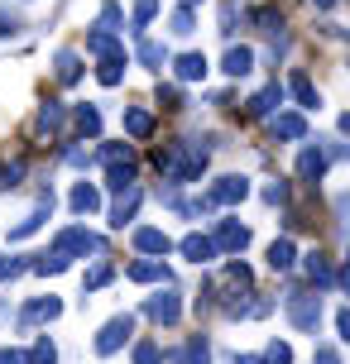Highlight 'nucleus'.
<instances>
[{
    "label": "nucleus",
    "mask_w": 350,
    "mask_h": 364,
    "mask_svg": "<svg viewBox=\"0 0 350 364\" xmlns=\"http://www.w3.org/2000/svg\"><path fill=\"white\" fill-rule=\"evenodd\" d=\"M154 164H159V173H164L168 182H197L206 168V144H192V139H183V144H168L154 154Z\"/></svg>",
    "instance_id": "obj_1"
},
{
    "label": "nucleus",
    "mask_w": 350,
    "mask_h": 364,
    "mask_svg": "<svg viewBox=\"0 0 350 364\" xmlns=\"http://www.w3.org/2000/svg\"><path fill=\"white\" fill-rule=\"evenodd\" d=\"M288 321H293L297 331H317L322 326V297H312V292H293V297H288Z\"/></svg>",
    "instance_id": "obj_2"
},
{
    "label": "nucleus",
    "mask_w": 350,
    "mask_h": 364,
    "mask_svg": "<svg viewBox=\"0 0 350 364\" xmlns=\"http://www.w3.org/2000/svg\"><path fill=\"white\" fill-rule=\"evenodd\" d=\"M129 336H134V316H111V321H106V326L96 331V355H115V350L125 346Z\"/></svg>",
    "instance_id": "obj_3"
},
{
    "label": "nucleus",
    "mask_w": 350,
    "mask_h": 364,
    "mask_svg": "<svg viewBox=\"0 0 350 364\" xmlns=\"http://www.w3.org/2000/svg\"><path fill=\"white\" fill-rule=\"evenodd\" d=\"M250 197V178H240V173H226V178H216V187L206 192V201L211 206H235V201Z\"/></svg>",
    "instance_id": "obj_4"
},
{
    "label": "nucleus",
    "mask_w": 350,
    "mask_h": 364,
    "mask_svg": "<svg viewBox=\"0 0 350 364\" xmlns=\"http://www.w3.org/2000/svg\"><path fill=\"white\" fill-rule=\"evenodd\" d=\"M58 255H101V240L92 235V230H82V225H68V230H63V235H58V245H53Z\"/></svg>",
    "instance_id": "obj_5"
},
{
    "label": "nucleus",
    "mask_w": 350,
    "mask_h": 364,
    "mask_svg": "<svg viewBox=\"0 0 350 364\" xmlns=\"http://www.w3.org/2000/svg\"><path fill=\"white\" fill-rule=\"evenodd\" d=\"M211 245H216V255H240V250H245V245H250V230H245V225H240V220H221V225H216V235H211Z\"/></svg>",
    "instance_id": "obj_6"
},
{
    "label": "nucleus",
    "mask_w": 350,
    "mask_h": 364,
    "mask_svg": "<svg viewBox=\"0 0 350 364\" xmlns=\"http://www.w3.org/2000/svg\"><path fill=\"white\" fill-rule=\"evenodd\" d=\"M63 316V302L58 297H34L29 307L19 311V326H38V321H58Z\"/></svg>",
    "instance_id": "obj_7"
},
{
    "label": "nucleus",
    "mask_w": 350,
    "mask_h": 364,
    "mask_svg": "<svg viewBox=\"0 0 350 364\" xmlns=\"http://www.w3.org/2000/svg\"><path fill=\"white\" fill-rule=\"evenodd\" d=\"M144 311L154 316V321H164V326H173V321L183 316V302H178V292H154Z\"/></svg>",
    "instance_id": "obj_8"
},
{
    "label": "nucleus",
    "mask_w": 350,
    "mask_h": 364,
    "mask_svg": "<svg viewBox=\"0 0 350 364\" xmlns=\"http://www.w3.org/2000/svg\"><path fill=\"white\" fill-rule=\"evenodd\" d=\"M297 178H307V182L327 178V149L322 144H307L302 154H297Z\"/></svg>",
    "instance_id": "obj_9"
},
{
    "label": "nucleus",
    "mask_w": 350,
    "mask_h": 364,
    "mask_svg": "<svg viewBox=\"0 0 350 364\" xmlns=\"http://www.w3.org/2000/svg\"><path fill=\"white\" fill-rule=\"evenodd\" d=\"M178 250H183V259H192V264H211V259H216L211 235H197V230H192V235H183V245H178Z\"/></svg>",
    "instance_id": "obj_10"
},
{
    "label": "nucleus",
    "mask_w": 350,
    "mask_h": 364,
    "mask_svg": "<svg viewBox=\"0 0 350 364\" xmlns=\"http://www.w3.org/2000/svg\"><path fill=\"white\" fill-rule=\"evenodd\" d=\"M48 211H53V192H48V197L38 201L34 211H29V216H24V220H19V225H15V230H10V240H29V235H34V230H38V225L48 220Z\"/></svg>",
    "instance_id": "obj_11"
},
{
    "label": "nucleus",
    "mask_w": 350,
    "mask_h": 364,
    "mask_svg": "<svg viewBox=\"0 0 350 364\" xmlns=\"http://www.w3.org/2000/svg\"><path fill=\"white\" fill-rule=\"evenodd\" d=\"M53 73L63 87H77L82 82V53H73V48H63V53L53 58Z\"/></svg>",
    "instance_id": "obj_12"
},
{
    "label": "nucleus",
    "mask_w": 350,
    "mask_h": 364,
    "mask_svg": "<svg viewBox=\"0 0 350 364\" xmlns=\"http://www.w3.org/2000/svg\"><path fill=\"white\" fill-rule=\"evenodd\" d=\"M134 250H144V255H168L173 240H168L164 230H154V225H139V230H134Z\"/></svg>",
    "instance_id": "obj_13"
},
{
    "label": "nucleus",
    "mask_w": 350,
    "mask_h": 364,
    "mask_svg": "<svg viewBox=\"0 0 350 364\" xmlns=\"http://www.w3.org/2000/svg\"><path fill=\"white\" fill-rule=\"evenodd\" d=\"M293 264H297V245L288 235L274 240V245H269V269H274V273H288Z\"/></svg>",
    "instance_id": "obj_14"
},
{
    "label": "nucleus",
    "mask_w": 350,
    "mask_h": 364,
    "mask_svg": "<svg viewBox=\"0 0 350 364\" xmlns=\"http://www.w3.org/2000/svg\"><path fill=\"white\" fill-rule=\"evenodd\" d=\"M274 134L278 139H307V120L297 110H283V115H274Z\"/></svg>",
    "instance_id": "obj_15"
},
{
    "label": "nucleus",
    "mask_w": 350,
    "mask_h": 364,
    "mask_svg": "<svg viewBox=\"0 0 350 364\" xmlns=\"http://www.w3.org/2000/svg\"><path fill=\"white\" fill-rule=\"evenodd\" d=\"M68 201H73V211H77V216H92V211H101V192H96L92 182H77Z\"/></svg>",
    "instance_id": "obj_16"
},
{
    "label": "nucleus",
    "mask_w": 350,
    "mask_h": 364,
    "mask_svg": "<svg viewBox=\"0 0 350 364\" xmlns=\"http://www.w3.org/2000/svg\"><path fill=\"white\" fill-rule=\"evenodd\" d=\"M250 68H255V53H250L245 43H240V48H226V58H221V73L226 77H245Z\"/></svg>",
    "instance_id": "obj_17"
},
{
    "label": "nucleus",
    "mask_w": 350,
    "mask_h": 364,
    "mask_svg": "<svg viewBox=\"0 0 350 364\" xmlns=\"http://www.w3.org/2000/svg\"><path fill=\"white\" fill-rule=\"evenodd\" d=\"M125 134L129 139H149L154 134V115L139 110V106H125Z\"/></svg>",
    "instance_id": "obj_18"
},
{
    "label": "nucleus",
    "mask_w": 350,
    "mask_h": 364,
    "mask_svg": "<svg viewBox=\"0 0 350 364\" xmlns=\"http://www.w3.org/2000/svg\"><path fill=\"white\" fill-rule=\"evenodd\" d=\"M274 106H283V87H278V82H269L264 91H255V96H250V115H269Z\"/></svg>",
    "instance_id": "obj_19"
},
{
    "label": "nucleus",
    "mask_w": 350,
    "mask_h": 364,
    "mask_svg": "<svg viewBox=\"0 0 350 364\" xmlns=\"http://www.w3.org/2000/svg\"><path fill=\"white\" fill-rule=\"evenodd\" d=\"M173 73H178V82H202L206 77V58L202 53H183L178 63H173Z\"/></svg>",
    "instance_id": "obj_20"
},
{
    "label": "nucleus",
    "mask_w": 350,
    "mask_h": 364,
    "mask_svg": "<svg viewBox=\"0 0 350 364\" xmlns=\"http://www.w3.org/2000/svg\"><path fill=\"white\" fill-rule=\"evenodd\" d=\"M120 77H125V53L96 63V82H101V87H120Z\"/></svg>",
    "instance_id": "obj_21"
},
{
    "label": "nucleus",
    "mask_w": 350,
    "mask_h": 364,
    "mask_svg": "<svg viewBox=\"0 0 350 364\" xmlns=\"http://www.w3.org/2000/svg\"><path fill=\"white\" fill-rule=\"evenodd\" d=\"M288 91L297 96V106H302V110H317V101H322V96H317V87L307 82V73H293V77H288Z\"/></svg>",
    "instance_id": "obj_22"
},
{
    "label": "nucleus",
    "mask_w": 350,
    "mask_h": 364,
    "mask_svg": "<svg viewBox=\"0 0 350 364\" xmlns=\"http://www.w3.org/2000/svg\"><path fill=\"white\" fill-rule=\"evenodd\" d=\"M129 278L134 283H159V278H168V269H164V259H139V264H129Z\"/></svg>",
    "instance_id": "obj_23"
},
{
    "label": "nucleus",
    "mask_w": 350,
    "mask_h": 364,
    "mask_svg": "<svg viewBox=\"0 0 350 364\" xmlns=\"http://www.w3.org/2000/svg\"><path fill=\"white\" fill-rule=\"evenodd\" d=\"M178 364H211V350H206V336H192L178 355H173Z\"/></svg>",
    "instance_id": "obj_24"
},
{
    "label": "nucleus",
    "mask_w": 350,
    "mask_h": 364,
    "mask_svg": "<svg viewBox=\"0 0 350 364\" xmlns=\"http://www.w3.org/2000/svg\"><path fill=\"white\" fill-rule=\"evenodd\" d=\"M134 53H139V63H144V68H154V73L168 63V48L159 43V38H139V48H134Z\"/></svg>",
    "instance_id": "obj_25"
},
{
    "label": "nucleus",
    "mask_w": 350,
    "mask_h": 364,
    "mask_svg": "<svg viewBox=\"0 0 350 364\" xmlns=\"http://www.w3.org/2000/svg\"><path fill=\"white\" fill-rule=\"evenodd\" d=\"M134 211H139V187L120 192V201H115V211H111V225H125V220H134Z\"/></svg>",
    "instance_id": "obj_26"
},
{
    "label": "nucleus",
    "mask_w": 350,
    "mask_h": 364,
    "mask_svg": "<svg viewBox=\"0 0 350 364\" xmlns=\"http://www.w3.org/2000/svg\"><path fill=\"white\" fill-rule=\"evenodd\" d=\"M307 278H312L317 288H332V283H336V273H332V264H327V255H317V250L307 255Z\"/></svg>",
    "instance_id": "obj_27"
},
{
    "label": "nucleus",
    "mask_w": 350,
    "mask_h": 364,
    "mask_svg": "<svg viewBox=\"0 0 350 364\" xmlns=\"http://www.w3.org/2000/svg\"><path fill=\"white\" fill-rule=\"evenodd\" d=\"M250 19H255L264 34H278V29H283V15H278V5H259V10H250Z\"/></svg>",
    "instance_id": "obj_28"
},
{
    "label": "nucleus",
    "mask_w": 350,
    "mask_h": 364,
    "mask_svg": "<svg viewBox=\"0 0 350 364\" xmlns=\"http://www.w3.org/2000/svg\"><path fill=\"white\" fill-rule=\"evenodd\" d=\"M87 48H92L96 58H115V53H125V48L115 43V34H106V29H96V34L87 38Z\"/></svg>",
    "instance_id": "obj_29"
},
{
    "label": "nucleus",
    "mask_w": 350,
    "mask_h": 364,
    "mask_svg": "<svg viewBox=\"0 0 350 364\" xmlns=\"http://www.w3.org/2000/svg\"><path fill=\"white\" fill-rule=\"evenodd\" d=\"M106 187H111V192H129V187H134V164H115L111 173H106Z\"/></svg>",
    "instance_id": "obj_30"
},
{
    "label": "nucleus",
    "mask_w": 350,
    "mask_h": 364,
    "mask_svg": "<svg viewBox=\"0 0 350 364\" xmlns=\"http://www.w3.org/2000/svg\"><path fill=\"white\" fill-rule=\"evenodd\" d=\"M68 264H73V259H68V255H58V250H53V255H38L34 264H29V269H34V273H63Z\"/></svg>",
    "instance_id": "obj_31"
},
{
    "label": "nucleus",
    "mask_w": 350,
    "mask_h": 364,
    "mask_svg": "<svg viewBox=\"0 0 350 364\" xmlns=\"http://www.w3.org/2000/svg\"><path fill=\"white\" fill-rule=\"evenodd\" d=\"M77 129H82V134H101V110L96 106H77Z\"/></svg>",
    "instance_id": "obj_32"
},
{
    "label": "nucleus",
    "mask_w": 350,
    "mask_h": 364,
    "mask_svg": "<svg viewBox=\"0 0 350 364\" xmlns=\"http://www.w3.org/2000/svg\"><path fill=\"white\" fill-rule=\"evenodd\" d=\"M168 29H173V34H192V29H197V15H192L187 5H178L173 19H168Z\"/></svg>",
    "instance_id": "obj_33"
},
{
    "label": "nucleus",
    "mask_w": 350,
    "mask_h": 364,
    "mask_svg": "<svg viewBox=\"0 0 350 364\" xmlns=\"http://www.w3.org/2000/svg\"><path fill=\"white\" fill-rule=\"evenodd\" d=\"M63 120H68V115H63L58 101H48V106L38 110V129H63Z\"/></svg>",
    "instance_id": "obj_34"
},
{
    "label": "nucleus",
    "mask_w": 350,
    "mask_h": 364,
    "mask_svg": "<svg viewBox=\"0 0 350 364\" xmlns=\"http://www.w3.org/2000/svg\"><path fill=\"white\" fill-rule=\"evenodd\" d=\"M101 159H106V164H134V149H129V144H106V149H101Z\"/></svg>",
    "instance_id": "obj_35"
},
{
    "label": "nucleus",
    "mask_w": 350,
    "mask_h": 364,
    "mask_svg": "<svg viewBox=\"0 0 350 364\" xmlns=\"http://www.w3.org/2000/svg\"><path fill=\"white\" fill-rule=\"evenodd\" d=\"M53 360H58L53 341H48V336H38V346H34V355H29V364H53Z\"/></svg>",
    "instance_id": "obj_36"
},
{
    "label": "nucleus",
    "mask_w": 350,
    "mask_h": 364,
    "mask_svg": "<svg viewBox=\"0 0 350 364\" xmlns=\"http://www.w3.org/2000/svg\"><path fill=\"white\" fill-rule=\"evenodd\" d=\"M164 360V350L154 346V341H139V346H134V364H159Z\"/></svg>",
    "instance_id": "obj_37"
},
{
    "label": "nucleus",
    "mask_w": 350,
    "mask_h": 364,
    "mask_svg": "<svg viewBox=\"0 0 350 364\" xmlns=\"http://www.w3.org/2000/svg\"><path fill=\"white\" fill-rule=\"evenodd\" d=\"M154 15H159V0H139V5H134V24H129V29H144Z\"/></svg>",
    "instance_id": "obj_38"
},
{
    "label": "nucleus",
    "mask_w": 350,
    "mask_h": 364,
    "mask_svg": "<svg viewBox=\"0 0 350 364\" xmlns=\"http://www.w3.org/2000/svg\"><path fill=\"white\" fill-rule=\"evenodd\" d=\"M101 29H106V34H115V29H120V5H115V0H106V5H101Z\"/></svg>",
    "instance_id": "obj_39"
},
{
    "label": "nucleus",
    "mask_w": 350,
    "mask_h": 364,
    "mask_svg": "<svg viewBox=\"0 0 350 364\" xmlns=\"http://www.w3.org/2000/svg\"><path fill=\"white\" fill-rule=\"evenodd\" d=\"M19 178H24V164H5V168H0V192L19 187Z\"/></svg>",
    "instance_id": "obj_40"
},
{
    "label": "nucleus",
    "mask_w": 350,
    "mask_h": 364,
    "mask_svg": "<svg viewBox=\"0 0 350 364\" xmlns=\"http://www.w3.org/2000/svg\"><path fill=\"white\" fill-rule=\"evenodd\" d=\"M264 364H293V350L283 346V341H274V346L264 350Z\"/></svg>",
    "instance_id": "obj_41"
},
{
    "label": "nucleus",
    "mask_w": 350,
    "mask_h": 364,
    "mask_svg": "<svg viewBox=\"0 0 350 364\" xmlns=\"http://www.w3.org/2000/svg\"><path fill=\"white\" fill-rule=\"evenodd\" d=\"M106 283H111V269H106V264H101V269H92V273H87V278H82V288H87V292L106 288Z\"/></svg>",
    "instance_id": "obj_42"
},
{
    "label": "nucleus",
    "mask_w": 350,
    "mask_h": 364,
    "mask_svg": "<svg viewBox=\"0 0 350 364\" xmlns=\"http://www.w3.org/2000/svg\"><path fill=\"white\" fill-rule=\"evenodd\" d=\"M24 269H29L24 259H0V283H10V278H19Z\"/></svg>",
    "instance_id": "obj_43"
},
{
    "label": "nucleus",
    "mask_w": 350,
    "mask_h": 364,
    "mask_svg": "<svg viewBox=\"0 0 350 364\" xmlns=\"http://www.w3.org/2000/svg\"><path fill=\"white\" fill-rule=\"evenodd\" d=\"M264 201H269V206L288 201V182H269V187H264Z\"/></svg>",
    "instance_id": "obj_44"
},
{
    "label": "nucleus",
    "mask_w": 350,
    "mask_h": 364,
    "mask_svg": "<svg viewBox=\"0 0 350 364\" xmlns=\"http://www.w3.org/2000/svg\"><path fill=\"white\" fill-rule=\"evenodd\" d=\"M159 101H164L168 110H178V106H183V91H178V87H159Z\"/></svg>",
    "instance_id": "obj_45"
},
{
    "label": "nucleus",
    "mask_w": 350,
    "mask_h": 364,
    "mask_svg": "<svg viewBox=\"0 0 350 364\" xmlns=\"http://www.w3.org/2000/svg\"><path fill=\"white\" fill-rule=\"evenodd\" d=\"M312 364H341V355H336L332 346H317V355H312Z\"/></svg>",
    "instance_id": "obj_46"
},
{
    "label": "nucleus",
    "mask_w": 350,
    "mask_h": 364,
    "mask_svg": "<svg viewBox=\"0 0 350 364\" xmlns=\"http://www.w3.org/2000/svg\"><path fill=\"white\" fill-rule=\"evenodd\" d=\"M10 34H19V19H15V15H5V10H0V38H10Z\"/></svg>",
    "instance_id": "obj_47"
},
{
    "label": "nucleus",
    "mask_w": 350,
    "mask_h": 364,
    "mask_svg": "<svg viewBox=\"0 0 350 364\" xmlns=\"http://www.w3.org/2000/svg\"><path fill=\"white\" fill-rule=\"evenodd\" d=\"M0 364H29L24 350H0Z\"/></svg>",
    "instance_id": "obj_48"
},
{
    "label": "nucleus",
    "mask_w": 350,
    "mask_h": 364,
    "mask_svg": "<svg viewBox=\"0 0 350 364\" xmlns=\"http://www.w3.org/2000/svg\"><path fill=\"white\" fill-rule=\"evenodd\" d=\"M336 326H341V341H350V307H341V316H336Z\"/></svg>",
    "instance_id": "obj_49"
},
{
    "label": "nucleus",
    "mask_w": 350,
    "mask_h": 364,
    "mask_svg": "<svg viewBox=\"0 0 350 364\" xmlns=\"http://www.w3.org/2000/svg\"><path fill=\"white\" fill-rule=\"evenodd\" d=\"M341 288L350 292V255H346V269H341Z\"/></svg>",
    "instance_id": "obj_50"
},
{
    "label": "nucleus",
    "mask_w": 350,
    "mask_h": 364,
    "mask_svg": "<svg viewBox=\"0 0 350 364\" xmlns=\"http://www.w3.org/2000/svg\"><path fill=\"white\" fill-rule=\"evenodd\" d=\"M336 206H341V216H350V192H346L341 201H336Z\"/></svg>",
    "instance_id": "obj_51"
},
{
    "label": "nucleus",
    "mask_w": 350,
    "mask_h": 364,
    "mask_svg": "<svg viewBox=\"0 0 350 364\" xmlns=\"http://www.w3.org/2000/svg\"><path fill=\"white\" fill-rule=\"evenodd\" d=\"M312 5H317V10H332V5H336V0H312Z\"/></svg>",
    "instance_id": "obj_52"
},
{
    "label": "nucleus",
    "mask_w": 350,
    "mask_h": 364,
    "mask_svg": "<svg viewBox=\"0 0 350 364\" xmlns=\"http://www.w3.org/2000/svg\"><path fill=\"white\" fill-rule=\"evenodd\" d=\"M240 364H264V360H255V355H240Z\"/></svg>",
    "instance_id": "obj_53"
}]
</instances>
